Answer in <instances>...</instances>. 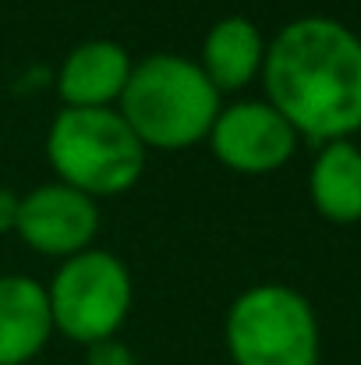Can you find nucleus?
I'll return each instance as SVG.
<instances>
[{"instance_id":"obj_3","label":"nucleus","mask_w":361,"mask_h":365,"mask_svg":"<svg viewBox=\"0 0 361 365\" xmlns=\"http://www.w3.org/2000/svg\"><path fill=\"white\" fill-rule=\"evenodd\" d=\"M149 149L127 128L117 107L71 110L61 107L46 131V160L57 181L89 199H114L138 185Z\"/></svg>"},{"instance_id":"obj_2","label":"nucleus","mask_w":361,"mask_h":365,"mask_svg":"<svg viewBox=\"0 0 361 365\" xmlns=\"http://www.w3.org/2000/svg\"><path fill=\"white\" fill-rule=\"evenodd\" d=\"M224 96L184 53H149L135 61L117 100V114L145 149L181 153L206 142Z\"/></svg>"},{"instance_id":"obj_12","label":"nucleus","mask_w":361,"mask_h":365,"mask_svg":"<svg viewBox=\"0 0 361 365\" xmlns=\"http://www.w3.org/2000/svg\"><path fill=\"white\" fill-rule=\"evenodd\" d=\"M85 365H138V359L120 337H110L85 348Z\"/></svg>"},{"instance_id":"obj_5","label":"nucleus","mask_w":361,"mask_h":365,"mask_svg":"<svg viewBox=\"0 0 361 365\" xmlns=\"http://www.w3.org/2000/svg\"><path fill=\"white\" fill-rule=\"evenodd\" d=\"M46 302L53 316V334L82 348L110 341L131 316V269L107 248H85L53 269L46 284Z\"/></svg>"},{"instance_id":"obj_11","label":"nucleus","mask_w":361,"mask_h":365,"mask_svg":"<svg viewBox=\"0 0 361 365\" xmlns=\"http://www.w3.org/2000/svg\"><path fill=\"white\" fill-rule=\"evenodd\" d=\"M308 199L326 224H361V145L355 138L315 145L308 167Z\"/></svg>"},{"instance_id":"obj_6","label":"nucleus","mask_w":361,"mask_h":365,"mask_svg":"<svg viewBox=\"0 0 361 365\" xmlns=\"http://www.w3.org/2000/svg\"><path fill=\"white\" fill-rule=\"evenodd\" d=\"M209 153L234 174L262 178L287 167L301 145L298 131L266 100L224 103L206 135Z\"/></svg>"},{"instance_id":"obj_4","label":"nucleus","mask_w":361,"mask_h":365,"mask_svg":"<svg viewBox=\"0 0 361 365\" xmlns=\"http://www.w3.org/2000/svg\"><path fill=\"white\" fill-rule=\"evenodd\" d=\"M224 344L234 365H319L323 327L291 284H251L227 305Z\"/></svg>"},{"instance_id":"obj_10","label":"nucleus","mask_w":361,"mask_h":365,"mask_svg":"<svg viewBox=\"0 0 361 365\" xmlns=\"http://www.w3.org/2000/svg\"><path fill=\"white\" fill-rule=\"evenodd\" d=\"M266 43L269 39L251 18L227 14L209 25L202 39V53H199V68L220 96L241 93L251 82H258L262 64H266Z\"/></svg>"},{"instance_id":"obj_1","label":"nucleus","mask_w":361,"mask_h":365,"mask_svg":"<svg viewBox=\"0 0 361 365\" xmlns=\"http://www.w3.org/2000/svg\"><path fill=\"white\" fill-rule=\"evenodd\" d=\"M301 142L326 145L361 131V36L326 14H301L273 32L258 75Z\"/></svg>"},{"instance_id":"obj_7","label":"nucleus","mask_w":361,"mask_h":365,"mask_svg":"<svg viewBox=\"0 0 361 365\" xmlns=\"http://www.w3.org/2000/svg\"><path fill=\"white\" fill-rule=\"evenodd\" d=\"M14 235L32 252L64 262V259L93 248L96 235H100V202L53 178L21 195V213H18Z\"/></svg>"},{"instance_id":"obj_8","label":"nucleus","mask_w":361,"mask_h":365,"mask_svg":"<svg viewBox=\"0 0 361 365\" xmlns=\"http://www.w3.org/2000/svg\"><path fill=\"white\" fill-rule=\"evenodd\" d=\"M131 68L135 61L117 39H82L57 68V96L71 110L117 107Z\"/></svg>"},{"instance_id":"obj_13","label":"nucleus","mask_w":361,"mask_h":365,"mask_svg":"<svg viewBox=\"0 0 361 365\" xmlns=\"http://www.w3.org/2000/svg\"><path fill=\"white\" fill-rule=\"evenodd\" d=\"M18 213H21V195L11 188H0V235L18 231Z\"/></svg>"},{"instance_id":"obj_9","label":"nucleus","mask_w":361,"mask_h":365,"mask_svg":"<svg viewBox=\"0 0 361 365\" xmlns=\"http://www.w3.org/2000/svg\"><path fill=\"white\" fill-rule=\"evenodd\" d=\"M53 316L46 284L25 273L0 277V365H28L46 351Z\"/></svg>"}]
</instances>
